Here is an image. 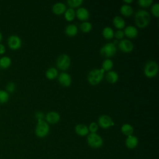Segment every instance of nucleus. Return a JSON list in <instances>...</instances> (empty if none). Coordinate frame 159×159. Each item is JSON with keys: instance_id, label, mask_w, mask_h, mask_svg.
<instances>
[{"instance_id": "obj_1", "label": "nucleus", "mask_w": 159, "mask_h": 159, "mask_svg": "<svg viewBox=\"0 0 159 159\" xmlns=\"http://www.w3.org/2000/svg\"><path fill=\"white\" fill-rule=\"evenodd\" d=\"M134 20L137 27L139 28H144L150 23V15L146 10L139 9L135 13Z\"/></svg>"}, {"instance_id": "obj_2", "label": "nucleus", "mask_w": 159, "mask_h": 159, "mask_svg": "<svg viewBox=\"0 0 159 159\" xmlns=\"http://www.w3.org/2000/svg\"><path fill=\"white\" fill-rule=\"evenodd\" d=\"M104 71L102 68H94L91 70L88 74L87 80L88 83L93 86L99 84L104 78Z\"/></svg>"}, {"instance_id": "obj_3", "label": "nucleus", "mask_w": 159, "mask_h": 159, "mask_svg": "<svg viewBox=\"0 0 159 159\" xmlns=\"http://www.w3.org/2000/svg\"><path fill=\"white\" fill-rule=\"evenodd\" d=\"M143 73L146 77L152 78L156 76L158 73V65L153 60L147 61L143 67Z\"/></svg>"}, {"instance_id": "obj_4", "label": "nucleus", "mask_w": 159, "mask_h": 159, "mask_svg": "<svg viewBox=\"0 0 159 159\" xmlns=\"http://www.w3.org/2000/svg\"><path fill=\"white\" fill-rule=\"evenodd\" d=\"M50 132V125L44 120H38L35 127V134L39 138L45 137Z\"/></svg>"}, {"instance_id": "obj_5", "label": "nucleus", "mask_w": 159, "mask_h": 159, "mask_svg": "<svg viewBox=\"0 0 159 159\" xmlns=\"http://www.w3.org/2000/svg\"><path fill=\"white\" fill-rule=\"evenodd\" d=\"M86 142L89 147L93 148H99L103 145V139L97 133H89Z\"/></svg>"}, {"instance_id": "obj_6", "label": "nucleus", "mask_w": 159, "mask_h": 159, "mask_svg": "<svg viewBox=\"0 0 159 159\" xmlns=\"http://www.w3.org/2000/svg\"><path fill=\"white\" fill-rule=\"evenodd\" d=\"M117 48L113 42H108L104 44L100 49V54L106 58H111L115 55Z\"/></svg>"}, {"instance_id": "obj_7", "label": "nucleus", "mask_w": 159, "mask_h": 159, "mask_svg": "<svg viewBox=\"0 0 159 159\" xmlns=\"http://www.w3.org/2000/svg\"><path fill=\"white\" fill-rule=\"evenodd\" d=\"M57 68L62 71L67 70L71 65V58L67 54H61L57 59Z\"/></svg>"}, {"instance_id": "obj_8", "label": "nucleus", "mask_w": 159, "mask_h": 159, "mask_svg": "<svg viewBox=\"0 0 159 159\" xmlns=\"http://www.w3.org/2000/svg\"><path fill=\"white\" fill-rule=\"evenodd\" d=\"M98 125L102 129H107L114 125V122L112 118L107 115H101L98 119Z\"/></svg>"}, {"instance_id": "obj_9", "label": "nucleus", "mask_w": 159, "mask_h": 159, "mask_svg": "<svg viewBox=\"0 0 159 159\" xmlns=\"http://www.w3.org/2000/svg\"><path fill=\"white\" fill-rule=\"evenodd\" d=\"M134 44L129 39H122L118 43L119 49L124 53H130L134 50Z\"/></svg>"}, {"instance_id": "obj_10", "label": "nucleus", "mask_w": 159, "mask_h": 159, "mask_svg": "<svg viewBox=\"0 0 159 159\" xmlns=\"http://www.w3.org/2000/svg\"><path fill=\"white\" fill-rule=\"evenodd\" d=\"M7 44L12 50H17L22 45L21 39L17 35H11L7 39Z\"/></svg>"}, {"instance_id": "obj_11", "label": "nucleus", "mask_w": 159, "mask_h": 159, "mask_svg": "<svg viewBox=\"0 0 159 159\" xmlns=\"http://www.w3.org/2000/svg\"><path fill=\"white\" fill-rule=\"evenodd\" d=\"M58 83L64 87H68L71 84V77L66 72H61L58 75Z\"/></svg>"}, {"instance_id": "obj_12", "label": "nucleus", "mask_w": 159, "mask_h": 159, "mask_svg": "<svg viewBox=\"0 0 159 159\" xmlns=\"http://www.w3.org/2000/svg\"><path fill=\"white\" fill-rule=\"evenodd\" d=\"M46 122L49 124H55L60 120V115L56 111H50L47 113L45 116Z\"/></svg>"}, {"instance_id": "obj_13", "label": "nucleus", "mask_w": 159, "mask_h": 159, "mask_svg": "<svg viewBox=\"0 0 159 159\" xmlns=\"http://www.w3.org/2000/svg\"><path fill=\"white\" fill-rule=\"evenodd\" d=\"M75 13L77 18L83 22L87 21V20L90 17V14L89 11L84 7H80L79 8H78Z\"/></svg>"}, {"instance_id": "obj_14", "label": "nucleus", "mask_w": 159, "mask_h": 159, "mask_svg": "<svg viewBox=\"0 0 159 159\" xmlns=\"http://www.w3.org/2000/svg\"><path fill=\"white\" fill-rule=\"evenodd\" d=\"M139 145V139L134 135L127 136L125 140V145L129 149H134Z\"/></svg>"}, {"instance_id": "obj_15", "label": "nucleus", "mask_w": 159, "mask_h": 159, "mask_svg": "<svg viewBox=\"0 0 159 159\" xmlns=\"http://www.w3.org/2000/svg\"><path fill=\"white\" fill-rule=\"evenodd\" d=\"M124 33V35L127 36L128 38L134 39L138 35L139 31L135 27L129 25L125 27Z\"/></svg>"}, {"instance_id": "obj_16", "label": "nucleus", "mask_w": 159, "mask_h": 159, "mask_svg": "<svg viewBox=\"0 0 159 159\" xmlns=\"http://www.w3.org/2000/svg\"><path fill=\"white\" fill-rule=\"evenodd\" d=\"M53 13L56 15H61L64 14L65 11L66 10V5L61 2H57L55 3L52 8Z\"/></svg>"}, {"instance_id": "obj_17", "label": "nucleus", "mask_w": 159, "mask_h": 159, "mask_svg": "<svg viewBox=\"0 0 159 159\" xmlns=\"http://www.w3.org/2000/svg\"><path fill=\"white\" fill-rule=\"evenodd\" d=\"M75 131L76 134L81 137H84L89 134V132L87 125L83 124H78L75 127Z\"/></svg>"}, {"instance_id": "obj_18", "label": "nucleus", "mask_w": 159, "mask_h": 159, "mask_svg": "<svg viewBox=\"0 0 159 159\" xmlns=\"http://www.w3.org/2000/svg\"><path fill=\"white\" fill-rule=\"evenodd\" d=\"M119 77L118 73L114 70H110L107 71L106 75V81L111 84L116 83L119 80Z\"/></svg>"}, {"instance_id": "obj_19", "label": "nucleus", "mask_w": 159, "mask_h": 159, "mask_svg": "<svg viewBox=\"0 0 159 159\" xmlns=\"http://www.w3.org/2000/svg\"><path fill=\"white\" fill-rule=\"evenodd\" d=\"M112 23L114 27L118 30H121L124 29L125 26V22L124 19L119 16H115L112 19Z\"/></svg>"}, {"instance_id": "obj_20", "label": "nucleus", "mask_w": 159, "mask_h": 159, "mask_svg": "<svg viewBox=\"0 0 159 159\" xmlns=\"http://www.w3.org/2000/svg\"><path fill=\"white\" fill-rule=\"evenodd\" d=\"M120 12L123 16L129 17L133 14L134 9L130 5L124 4L120 7Z\"/></svg>"}, {"instance_id": "obj_21", "label": "nucleus", "mask_w": 159, "mask_h": 159, "mask_svg": "<svg viewBox=\"0 0 159 159\" xmlns=\"http://www.w3.org/2000/svg\"><path fill=\"white\" fill-rule=\"evenodd\" d=\"M78 29L77 26L73 24H68L65 29V34H66V35L69 37L75 36L78 34Z\"/></svg>"}, {"instance_id": "obj_22", "label": "nucleus", "mask_w": 159, "mask_h": 159, "mask_svg": "<svg viewBox=\"0 0 159 159\" xmlns=\"http://www.w3.org/2000/svg\"><path fill=\"white\" fill-rule=\"evenodd\" d=\"M120 131L122 134L125 136H129L133 135L134 132V129L132 125L130 124H124L120 128Z\"/></svg>"}, {"instance_id": "obj_23", "label": "nucleus", "mask_w": 159, "mask_h": 159, "mask_svg": "<svg viewBox=\"0 0 159 159\" xmlns=\"http://www.w3.org/2000/svg\"><path fill=\"white\" fill-rule=\"evenodd\" d=\"M58 70L54 67L48 68L45 72L46 78L50 80H52L55 79L58 76Z\"/></svg>"}, {"instance_id": "obj_24", "label": "nucleus", "mask_w": 159, "mask_h": 159, "mask_svg": "<svg viewBox=\"0 0 159 159\" xmlns=\"http://www.w3.org/2000/svg\"><path fill=\"white\" fill-rule=\"evenodd\" d=\"M102 35L106 39H112L114 35V30L110 27H105L102 31Z\"/></svg>"}, {"instance_id": "obj_25", "label": "nucleus", "mask_w": 159, "mask_h": 159, "mask_svg": "<svg viewBox=\"0 0 159 159\" xmlns=\"http://www.w3.org/2000/svg\"><path fill=\"white\" fill-rule=\"evenodd\" d=\"M64 17L67 21L70 22L73 20L76 17V13L75 10L70 7L68 9H66V10L64 13Z\"/></svg>"}, {"instance_id": "obj_26", "label": "nucleus", "mask_w": 159, "mask_h": 159, "mask_svg": "<svg viewBox=\"0 0 159 159\" xmlns=\"http://www.w3.org/2000/svg\"><path fill=\"white\" fill-rule=\"evenodd\" d=\"M93 28L92 24L88 21H84L82 22L80 25V29L81 32L84 33L89 32Z\"/></svg>"}, {"instance_id": "obj_27", "label": "nucleus", "mask_w": 159, "mask_h": 159, "mask_svg": "<svg viewBox=\"0 0 159 159\" xmlns=\"http://www.w3.org/2000/svg\"><path fill=\"white\" fill-rule=\"evenodd\" d=\"M12 63V60L9 57L3 56L0 58V67L2 68H8Z\"/></svg>"}, {"instance_id": "obj_28", "label": "nucleus", "mask_w": 159, "mask_h": 159, "mask_svg": "<svg viewBox=\"0 0 159 159\" xmlns=\"http://www.w3.org/2000/svg\"><path fill=\"white\" fill-rule=\"evenodd\" d=\"M114 66V63L113 61L110 60L109 58H107L106 60H104L102 63V69L105 71H110L112 67Z\"/></svg>"}, {"instance_id": "obj_29", "label": "nucleus", "mask_w": 159, "mask_h": 159, "mask_svg": "<svg viewBox=\"0 0 159 159\" xmlns=\"http://www.w3.org/2000/svg\"><path fill=\"white\" fill-rule=\"evenodd\" d=\"M67 4L70 8H75L80 7L83 2V0H68L66 1Z\"/></svg>"}, {"instance_id": "obj_30", "label": "nucleus", "mask_w": 159, "mask_h": 159, "mask_svg": "<svg viewBox=\"0 0 159 159\" xmlns=\"http://www.w3.org/2000/svg\"><path fill=\"white\" fill-rule=\"evenodd\" d=\"M9 99V93L6 90L0 89V103H4L8 101Z\"/></svg>"}, {"instance_id": "obj_31", "label": "nucleus", "mask_w": 159, "mask_h": 159, "mask_svg": "<svg viewBox=\"0 0 159 159\" xmlns=\"http://www.w3.org/2000/svg\"><path fill=\"white\" fill-rule=\"evenodd\" d=\"M151 12L155 17H159V4L158 2L152 4L151 7Z\"/></svg>"}, {"instance_id": "obj_32", "label": "nucleus", "mask_w": 159, "mask_h": 159, "mask_svg": "<svg viewBox=\"0 0 159 159\" xmlns=\"http://www.w3.org/2000/svg\"><path fill=\"white\" fill-rule=\"evenodd\" d=\"M137 3L142 7H147L152 5L153 1L152 0H138Z\"/></svg>"}, {"instance_id": "obj_33", "label": "nucleus", "mask_w": 159, "mask_h": 159, "mask_svg": "<svg viewBox=\"0 0 159 159\" xmlns=\"http://www.w3.org/2000/svg\"><path fill=\"white\" fill-rule=\"evenodd\" d=\"M88 127L89 132H90V133H96V132L98 130L99 126L96 122H93L89 124Z\"/></svg>"}, {"instance_id": "obj_34", "label": "nucleus", "mask_w": 159, "mask_h": 159, "mask_svg": "<svg viewBox=\"0 0 159 159\" xmlns=\"http://www.w3.org/2000/svg\"><path fill=\"white\" fill-rule=\"evenodd\" d=\"M6 91L8 93H12L16 89V84L13 82L8 83L6 86Z\"/></svg>"}, {"instance_id": "obj_35", "label": "nucleus", "mask_w": 159, "mask_h": 159, "mask_svg": "<svg viewBox=\"0 0 159 159\" xmlns=\"http://www.w3.org/2000/svg\"><path fill=\"white\" fill-rule=\"evenodd\" d=\"M114 37H115L118 40L123 39V38L124 37V31L122 30H117L116 32H114Z\"/></svg>"}, {"instance_id": "obj_36", "label": "nucleus", "mask_w": 159, "mask_h": 159, "mask_svg": "<svg viewBox=\"0 0 159 159\" xmlns=\"http://www.w3.org/2000/svg\"><path fill=\"white\" fill-rule=\"evenodd\" d=\"M35 117L38 121V120H43L45 118V115L42 111H37L35 114Z\"/></svg>"}, {"instance_id": "obj_37", "label": "nucleus", "mask_w": 159, "mask_h": 159, "mask_svg": "<svg viewBox=\"0 0 159 159\" xmlns=\"http://www.w3.org/2000/svg\"><path fill=\"white\" fill-rule=\"evenodd\" d=\"M6 51V48L4 45L0 43V54H3Z\"/></svg>"}, {"instance_id": "obj_38", "label": "nucleus", "mask_w": 159, "mask_h": 159, "mask_svg": "<svg viewBox=\"0 0 159 159\" xmlns=\"http://www.w3.org/2000/svg\"><path fill=\"white\" fill-rule=\"evenodd\" d=\"M123 2H124V4H129V5H130V4L133 2V1H132V0H124Z\"/></svg>"}, {"instance_id": "obj_39", "label": "nucleus", "mask_w": 159, "mask_h": 159, "mask_svg": "<svg viewBox=\"0 0 159 159\" xmlns=\"http://www.w3.org/2000/svg\"><path fill=\"white\" fill-rule=\"evenodd\" d=\"M2 34L1 32L0 31V42H1V41L2 40Z\"/></svg>"}]
</instances>
